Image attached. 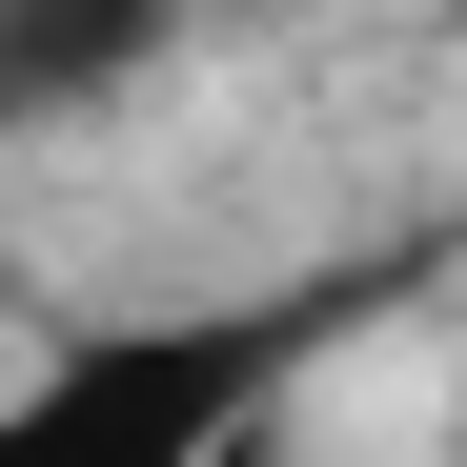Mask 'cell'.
<instances>
[{
  "label": "cell",
  "instance_id": "6da1fadb",
  "mask_svg": "<svg viewBox=\"0 0 467 467\" xmlns=\"http://www.w3.org/2000/svg\"><path fill=\"white\" fill-rule=\"evenodd\" d=\"M142 21H163V0H0V122H21V102L122 82V61H142Z\"/></svg>",
  "mask_w": 467,
  "mask_h": 467
}]
</instances>
